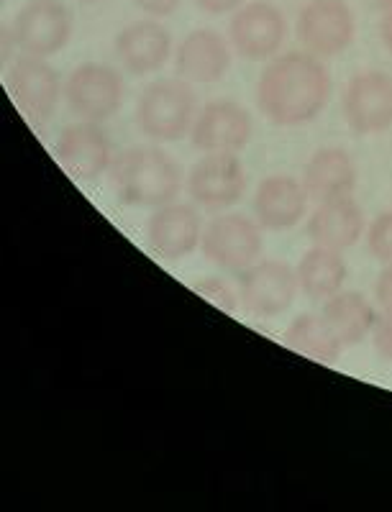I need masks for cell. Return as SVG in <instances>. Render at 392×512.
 Returning <instances> with one entry per match:
<instances>
[{
  "label": "cell",
  "mask_w": 392,
  "mask_h": 512,
  "mask_svg": "<svg viewBox=\"0 0 392 512\" xmlns=\"http://www.w3.org/2000/svg\"><path fill=\"white\" fill-rule=\"evenodd\" d=\"M126 98L121 72L111 64L85 62L70 72L65 82V100L80 121L103 123L121 111Z\"/></svg>",
  "instance_id": "cell-4"
},
{
  "label": "cell",
  "mask_w": 392,
  "mask_h": 512,
  "mask_svg": "<svg viewBox=\"0 0 392 512\" xmlns=\"http://www.w3.org/2000/svg\"><path fill=\"white\" fill-rule=\"evenodd\" d=\"M198 116L193 82L182 77L157 80L144 88L136 105V123L152 141H180L190 134Z\"/></svg>",
  "instance_id": "cell-3"
},
{
  "label": "cell",
  "mask_w": 392,
  "mask_h": 512,
  "mask_svg": "<svg viewBox=\"0 0 392 512\" xmlns=\"http://www.w3.org/2000/svg\"><path fill=\"white\" fill-rule=\"evenodd\" d=\"M331 98V75L321 57L287 52L272 59L257 82V105L275 126H303L321 116Z\"/></svg>",
  "instance_id": "cell-1"
},
{
  "label": "cell",
  "mask_w": 392,
  "mask_h": 512,
  "mask_svg": "<svg viewBox=\"0 0 392 512\" xmlns=\"http://www.w3.org/2000/svg\"><path fill=\"white\" fill-rule=\"evenodd\" d=\"M116 57L121 67L131 75H152L162 70L172 54V36L159 21H136L123 31H118L113 41Z\"/></svg>",
  "instance_id": "cell-16"
},
{
  "label": "cell",
  "mask_w": 392,
  "mask_h": 512,
  "mask_svg": "<svg viewBox=\"0 0 392 512\" xmlns=\"http://www.w3.org/2000/svg\"><path fill=\"white\" fill-rule=\"evenodd\" d=\"M203 239V223L195 205L167 203L154 208L147 221V241L164 259H185Z\"/></svg>",
  "instance_id": "cell-15"
},
{
  "label": "cell",
  "mask_w": 392,
  "mask_h": 512,
  "mask_svg": "<svg viewBox=\"0 0 392 512\" xmlns=\"http://www.w3.org/2000/svg\"><path fill=\"white\" fill-rule=\"evenodd\" d=\"M380 39H382V44H385V47L392 52V11H382Z\"/></svg>",
  "instance_id": "cell-30"
},
{
  "label": "cell",
  "mask_w": 392,
  "mask_h": 512,
  "mask_svg": "<svg viewBox=\"0 0 392 512\" xmlns=\"http://www.w3.org/2000/svg\"><path fill=\"white\" fill-rule=\"evenodd\" d=\"M231 67L229 44L218 31L195 29L180 41L175 52L177 77L188 82L211 85L226 77Z\"/></svg>",
  "instance_id": "cell-18"
},
{
  "label": "cell",
  "mask_w": 392,
  "mask_h": 512,
  "mask_svg": "<svg viewBox=\"0 0 392 512\" xmlns=\"http://www.w3.org/2000/svg\"><path fill=\"white\" fill-rule=\"evenodd\" d=\"M8 88H11L16 105L31 123H47L65 93L52 64L41 57H29V54L13 64L11 75H8Z\"/></svg>",
  "instance_id": "cell-13"
},
{
  "label": "cell",
  "mask_w": 392,
  "mask_h": 512,
  "mask_svg": "<svg viewBox=\"0 0 392 512\" xmlns=\"http://www.w3.org/2000/svg\"><path fill=\"white\" fill-rule=\"evenodd\" d=\"M131 3L136 8H141L144 13H149V16L157 18L172 16L177 11V6H180V0H131Z\"/></svg>",
  "instance_id": "cell-28"
},
{
  "label": "cell",
  "mask_w": 392,
  "mask_h": 512,
  "mask_svg": "<svg viewBox=\"0 0 392 512\" xmlns=\"http://www.w3.org/2000/svg\"><path fill=\"white\" fill-rule=\"evenodd\" d=\"M111 187L131 208H162L175 203L182 190V169L159 146H131L113 157Z\"/></svg>",
  "instance_id": "cell-2"
},
{
  "label": "cell",
  "mask_w": 392,
  "mask_h": 512,
  "mask_svg": "<svg viewBox=\"0 0 392 512\" xmlns=\"http://www.w3.org/2000/svg\"><path fill=\"white\" fill-rule=\"evenodd\" d=\"M364 236V213L352 195L318 203L308 218V239L326 249H352Z\"/></svg>",
  "instance_id": "cell-19"
},
{
  "label": "cell",
  "mask_w": 392,
  "mask_h": 512,
  "mask_svg": "<svg viewBox=\"0 0 392 512\" xmlns=\"http://www.w3.org/2000/svg\"><path fill=\"white\" fill-rule=\"evenodd\" d=\"M305 52L328 59L349 49L354 41V16L344 0H311L295 24Z\"/></svg>",
  "instance_id": "cell-9"
},
{
  "label": "cell",
  "mask_w": 392,
  "mask_h": 512,
  "mask_svg": "<svg viewBox=\"0 0 392 512\" xmlns=\"http://www.w3.org/2000/svg\"><path fill=\"white\" fill-rule=\"evenodd\" d=\"M195 290L203 292V295L208 297L213 305L223 308L226 313H234L236 303H239V295H234V292H231V287L226 285L223 280H218V277H208V280L195 282Z\"/></svg>",
  "instance_id": "cell-25"
},
{
  "label": "cell",
  "mask_w": 392,
  "mask_h": 512,
  "mask_svg": "<svg viewBox=\"0 0 392 512\" xmlns=\"http://www.w3.org/2000/svg\"><path fill=\"white\" fill-rule=\"evenodd\" d=\"M246 192V169L236 154L213 152L193 164L188 195L205 210H223L239 203Z\"/></svg>",
  "instance_id": "cell-8"
},
{
  "label": "cell",
  "mask_w": 392,
  "mask_h": 512,
  "mask_svg": "<svg viewBox=\"0 0 392 512\" xmlns=\"http://www.w3.org/2000/svg\"><path fill=\"white\" fill-rule=\"evenodd\" d=\"M231 44L244 59L262 62L280 52L287 36V21L282 11L267 0L246 3L234 13L229 24Z\"/></svg>",
  "instance_id": "cell-11"
},
{
  "label": "cell",
  "mask_w": 392,
  "mask_h": 512,
  "mask_svg": "<svg viewBox=\"0 0 392 512\" xmlns=\"http://www.w3.org/2000/svg\"><path fill=\"white\" fill-rule=\"evenodd\" d=\"M323 320L334 331L341 344L357 346L372 333L377 323V313L362 292L341 290L323 303Z\"/></svg>",
  "instance_id": "cell-21"
},
{
  "label": "cell",
  "mask_w": 392,
  "mask_h": 512,
  "mask_svg": "<svg viewBox=\"0 0 392 512\" xmlns=\"http://www.w3.org/2000/svg\"><path fill=\"white\" fill-rule=\"evenodd\" d=\"M377 6H380L382 11H392V0H377Z\"/></svg>",
  "instance_id": "cell-31"
},
{
  "label": "cell",
  "mask_w": 392,
  "mask_h": 512,
  "mask_svg": "<svg viewBox=\"0 0 392 512\" xmlns=\"http://www.w3.org/2000/svg\"><path fill=\"white\" fill-rule=\"evenodd\" d=\"M311 195L300 180L290 175L264 177L254 195V216L262 228L285 231L303 221Z\"/></svg>",
  "instance_id": "cell-17"
},
{
  "label": "cell",
  "mask_w": 392,
  "mask_h": 512,
  "mask_svg": "<svg viewBox=\"0 0 392 512\" xmlns=\"http://www.w3.org/2000/svg\"><path fill=\"white\" fill-rule=\"evenodd\" d=\"M367 249L380 264H392V210L380 213L367 228Z\"/></svg>",
  "instance_id": "cell-24"
},
{
  "label": "cell",
  "mask_w": 392,
  "mask_h": 512,
  "mask_svg": "<svg viewBox=\"0 0 392 512\" xmlns=\"http://www.w3.org/2000/svg\"><path fill=\"white\" fill-rule=\"evenodd\" d=\"M254 134L252 116L234 100H213L203 105V111L195 116L190 139L195 149L205 154L213 152H241Z\"/></svg>",
  "instance_id": "cell-12"
},
{
  "label": "cell",
  "mask_w": 392,
  "mask_h": 512,
  "mask_svg": "<svg viewBox=\"0 0 392 512\" xmlns=\"http://www.w3.org/2000/svg\"><path fill=\"white\" fill-rule=\"evenodd\" d=\"M59 164L77 180H98L113 164V146L100 123L77 121L57 141Z\"/></svg>",
  "instance_id": "cell-14"
},
{
  "label": "cell",
  "mask_w": 392,
  "mask_h": 512,
  "mask_svg": "<svg viewBox=\"0 0 392 512\" xmlns=\"http://www.w3.org/2000/svg\"><path fill=\"white\" fill-rule=\"evenodd\" d=\"M303 185L316 203L344 198V195H352L357 187V167L344 149L323 146L305 164Z\"/></svg>",
  "instance_id": "cell-20"
},
{
  "label": "cell",
  "mask_w": 392,
  "mask_h": 512,
  "mask_svg": "<svg viewBox=\"0 0 392 512\" xmlns=\"http://www.w3.org/2000/svg\"><path fill=\"white\" fill-rule=\"evenodd\" d=\"M375 297L377 305L382 308V313H392V264H385V269H382L380 277H377Z\"/></svg>",
  "instance_id": "cell-27"
},
{
  "label": "cell",
  "mask_w": 392,
  "mask_h": 512,
  "mask_svg": "<svg viewBox=\"0 0 392 512\" xmlns=\"http://www.w3.org/2000/svg\"><path fill=\"white\" fill-rule=\"evenodd\" d=\"M341 108H344L346 126L354 134H382L392 126V77L380 70L354 75L346 85Z\"/></svg>",
  "instance_id": "cell-10"
},
{
  "label": "cell",
  "mask_w": 392,
  "mask_h": 512,
  "mask_svg": "<svg viewBox=\"0 0 392 512\" xmlns=\"http://www.w3.org/2000/svg\"><path fill=\"white\" fill-rule=\"evenodd\" d=\"M203 256L226 272H244L259 262L264 251L262 226L241 213L213 218L200 239Z\"/></svg>",
  "instance_id": "cell-5"
},
{
  "label": "cell",
  "mask_w": 392,
  "mask_h": 512,
  "mask_svg": "<svg viewBox=\"0 0 392 512\" xmlns=\"http://www.w3.org/2000/svg\"><path fill=\"white\" fill-rule=\"evenodd\" d=\"M295 272H298L300 290L308 300H328V297L344 290L349 269H346L341 251L313 246V249L305 251Z\"/></svg>",
  "instance_id": "cell-22"
},
{
  "label": "cell",
  "mask_w": 392,
  "mask_h": 512,
  "mask_svg": "<svg viewBox=\"0 0 392 512\" xmlns=\"http://www.w3.org/2000/svg\"><path fill=\"white\" fill-rule=\"evenodd\" d=\"M372 344H375L380 359L392 361V313L377 318L375 328H372Z\"/></svg>",
  "instance_id": "cell-26"
},
{
  "label": "cell",
  "mask_w": 392,
  "mask_h": 512,
  "mask_svg": "<svg viewBox=\"0 0 392 512\" xmlns=\"http://www.w3.org/2000/svg\"><path fill=\"white\" fill-rule=\"evenodd\" d=\"M195 6L200 8L208 16H221V13H231L239 11L244 6V0H193Z\"/></svg>",
  "instance_id": "cell-29"
},
{
  "label": "cell",
  "mask_w": 392,
  "mask_h": 512,
  "mask_svg": "<svg viewBox=\"0 0 392 512\" xmlns=\"http://www.w3.org/2000/svg\"><path fill=\"white\" fill-rule=\"evenodd\" d=\"M75 16L62 0H31L13 21V41L29 57L47 59L72 39Z\"/></svg>",
  "instance_id": "cell-6"
},
{
  "label": "cell",
  "mask_w": 392,
  "mask_h": 512,
  "mask_svg": "<svg viewBox=\"0 0 392 512\" xmlns=\"http://www.w3.org/2000/svg\"><path fill=\"white\" fill-rule=\"evenodd\" d=\"M80 3H98V0H80Z\"/></svg>",
  "instance_id": "cell-32"
},
{
  "label": "cell",
  "mask_w": 392,
  "mask_h": 512,
  "mask_svg": "<svg viewBox=\"0 0 392 512\" xmlns=\"http://www.w3.org/2000/svg\"><path fill=\"white\" fill-rule=\"evenodd\" d=\"M298 272L285 262H257L239 272V303L257 318H275L298 295Z\"/></svg>",
  "instance_id": "cell-7"
},
{
  "label": "cell",
  "mask_w": 392,
  "mask_h": 512,
  "mask_svg": "<svg viewBox=\"0 0 392 512\" xmlns=\"http://www.w3.org/2000/svg\"><path fill=\"white\" fill-rule=\"evenodd\" d=\"M287 349H293L295 354L308 356V359L318 361V364H336L344 351V344L334 336V331L328 328L323 315L305 313L287 326L285 331Z\"/></svg>",
  "instance_id": "cell-23"
}]
</instances>
